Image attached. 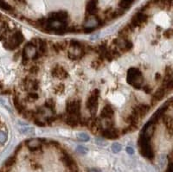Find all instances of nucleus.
Instances as JSON below:
<instances>
[{
  "label": "nucleus",
  "mask_w": 173,
  "mask_h": 172,
  "mask_svg": "<svg viewBox=\"0 0 173 172\" xmlns=\"http://www.w3.org/2000/svg\"><path fill=\"white\" fill-rule=\"evenodd\" d=\"M126 80H127V82L129 85H131L133 88L137 89L141 88L144 81L142 73L136 68H131L127 71Z\"/></svg>",
  "instance_id": "nucleus-1"
},
{
  "label": "nucleus",
  "mask_w": 173,
  "mask_h": 172,
  "mask_svg": "<svg viewBox=\"0 0 173 172\" xmlns=\"http://www.w3.org/2000/svg\"><path fill=\"white\" fill-rule=\"evenodd\" d=\"M138 147L139 151L145 157L148 159H152L154 157V152L152 147L150 144V138L145 137L143 134H140L138 139Z\"/></svg>",
  "instance_id": "nucleus-2"
},
{
  "label": "nucleus",
  "mask_w": 173,
  "mask_h": 172,
  "mask_svg": "<svg viewBox=\"0 0 173 172\" xmlns=\"http://www.w3.org/2000/svg\"><path fill=\"white\" fill-rule=\"evenodd\" d=\"M99 94L100 91L98 89H95L90 94L89 97L87 101V107L89 110V112L92 114V116L95 115L98 107V99H99Z\"/></svg>",
  "instance_id": "nucleus-3"
},
{
  "label": "nucleus",
  "mask_w": 173,
  "mask_h": 172,
  "mask_svg": "<svg viewBox=\"0 0 173 172\" xmlns=\"http://www.w3.org/2000/svg\"><path fill=\"white\" fill-rule=\"evenodd\" d=\"M37 57L38 55L36 45L33 42L27 43L23 50V60L24 62L29 60H36Z\"/></svg>",
  "instance_id": "nucleus-4"
},
{
  "label": "nucleus",
  "mask_w": 173,
  "mask_h": 172,
  "mask_svg": "<svg viewBox=\"0 0 173 172\" xmlns=\"http://www.w3.org/2000/svg\"><path fill=\"white\" fill-rule=\"evenodd\" d=\"M101 20L95 15H90L89 18L86 19L84 23V32L90 33L95 30V28L99 25H101Z\"/></svg>",
  "instance_id": "nucleus-5"
},
{
  "label": "nucleus",
  "mask_w": 173,
  "mask_h": 172,
  "mask_svg": "<svg viewBox=\"0 0 173 172\" xmlns=\"http://www.w3.org/2000/svg\"><path fill=\"white\" fill-rule=\"evenodd\" d=\"M66 112L68 115L78 116L81 117V101L75 100V101H68L66 103Z\"/></svg>",
  "instance_id": "nucleus-6"
},
{
  "label": "nucleus",
  "mask_w": 173,
  "mask_h": 172,
  "mask_svg": "<svg viewBox=\"0 0 173 172\" xmlns=\"http://www.w3.org/2000/svg\"><path fill=\"white\" fill-rule=\"evenodd\" d=\"M114 46L119 49V52H125L131 49L132 48V43L127 38L120 37L114 41Z\"/></svg>",
  "instance_id": "nucleus-7"
},
{
  "label": "nucleus",
  "mask_w": 173,
  "mask_h": 172,
  "mask_svg": "<svg viewBox=\"0 0 173 172\" xmlns=\"http://www.w3.org/2000/svg\"><path fill=\"white\" fill-rule=\"evenodd\" d=\"M150 107L147 105H144V104H140L139 106L136 107L131 112V114H132L134 117H136L137 119L139 120L143 119L144 117L146 115V113L149 112Z\"/></svg>",
  "instance_id": "nucleus-8"
},
{
  "label": "nucleus",
  "mask_w": 173,
  "mask_h": 172,
  "mask_svg": "<svg viewBox=\"0 0 173 172\" xmlns=\"http://www.w3.org/2000/svg\"><path fill=\"white\" fill-rule=\"evenodd\" d=\"M147 15L146 14H145L144 12H138L137 14L133 17V18H131V24H129L130 25V27H131V29L133 30V28H135V27H138V26H139L140 24H144L145 22H146L147 21Z\"/></svg>",
  "instance_id": "nucleus-9"
},
{
  "label": "nucleus",
  "mask_w": 173,
  "mask_h": 172,
  "mask_svg": "<svg viewBox=\"0 0 173 172\" xmlns=\"http://www.w3.org/2000/svg\"><path fill=\"white\" fill-rule=\"evenodd\" d=\"M85 52L83 51L82 46L78 47V46H69V50H68V57L71 60H77L82 58Z\"/></svg>",
  "instance_id": "nucleus-10"
},
{
  "label": "nucleus",
  "mask_w": 173,
  "mask_h": 172,
  "mask_svg": "<svg viewBox=\"0 0 173 172\" xmlns=\"http://www.w3.org/2000/svg\"><path fill=\"white\" fill-rule=\"evenodd\" d=\"M24 88L26 90L30 91V92H36V90L39 88V81L35 79H31V78H27L24 81Z\"/></svg>",
  "instance_id": "nucleus-11"
},
{
  "label": "nucleus",
  "mask_w": 173,
  "mask_h": 172,
  "mask_svg": "<svg viewBox=\"0 0 173 172\" xmlns=\"http://www.w3.org/2000/svg\"><path fill=\"white\" fill-rule=\"evenodd\" d=\"M102 136L108 139H116L119 137V132L117 129L110 127L108 129H103L101 131Z\"/></svg>",
  "instance_id": "nucleus-12"
},
{
  "label": "nucleus",
  "mask_w": 173,
  "mask_h": 172,
  "mask_svg": "<svg viewBox=\"0 0 173 172\" xmlns=\"http://www.w3.org/2000/svg\"><path fill=\"white\" fill-rule=\"evenodd\" d=\"M68 13L66 12H62V11H60V12H52L48 18L50 19H53V20H57V21H60V22H63V23H66L67 22V19H68Z\"/></svg>",
  "instance_id": "nucleus-13"
},
{
  "label": "nucleus",
  "mask_w": 173,
  "mask_h": 172,
  "mask_svg": "<svg viewBox=\"0 0 173 172\" xmlns=\"http://www.w3.org/2000/svg\"><path fill=\"white\" fill-rule=\"evenodd\" d=\"M42 144V141L39 138H31L30 140L26 141V145L27 147L31 150H36L41 148Z\"/></svg>",
  "instance_id": "nucleus-14"
},
{
  "label": "nucleus",
  "mask_w": 173,
  "mask_h": 172,
  "mask_svg": "<svg viewBox=\"0 0 173 172\" xmlns=\"http://www.w3.org/2000/svg\"><path fill=\"white\" fill-rule=\"evenodd\" d=\"M52 74L53 75L55 76V77L60 78V79H66L68 77V72L66 71L65 69L60 66H57V67H55L54 69L52 70Z\"/></svg>",
  "instance_id": "nucleus-15"
},
{
  "label": "nucleus",
  "mask_w": 173,
  "mask_h": 172,
  "mask_svg": "<svg viewBox=\"0 0 173 172\" xmlns=\"http://www.w3.org/2000/svg\"><path fill=\"white\" fill-rule=\"evenodd\" d=\"M114 109L112 108L111 106H106L102 109L101 113V119H112L114 117Z\"/></svg>",
  "instance_id": "nucleus-16"
},
{
  "label": "nucleus",
  "mask_w": 173,
  "mask_h": 172,
  "mask_svg": "<svg viewBox=\"0 0 173 172\" xmlns=\"http://www.w3.org/2000/svg\"><path fill=\"white\" fill-rule=\"evenodd\" d=\"M98 1L99 0H89L88 1V3L87 5V7H86V10H87V12L89 15H95L96 14Z\"/></svg>",
  "instance_id": "nucleus-17"
},
{
  "label": "nucleus",
  "mask_w": 173,
  "mask_h": 172,
  "mask_svg": "<svg viewBox=\"0 0 173 172\" xmlns=\"http://www.w3.org/2000/svg\"><path fill=\"white\" fill-rule=\"evenodd\" d=\"M165 94V89L163 88L158 89V91H157L155 94H153L152 100H151V103H152V105L154 106V105H156V104L158 102V101H161L162 99L164 98Z\"/></svg>",
  "instance_id": "nucleus-18"
},
{
  "label": "nucleus",
  "mask_w": 173,
  "mask_h": 172,
  "mask_svg": "<svg viewBox=\"0 0 173 172\" xmlns=\"http://www.w3.org/2000/svg\"><path fill=\"white\" fill-rule=\"evenodd\" d=\"M80 119L81 117L78 116H73V115H68L66 117V122L67 124L70 126H76L80 125Z\"/></svg>",
  "instance_id": "nucleus-19"
},
{
  "label": "nucleus",
  "mask_w": 173,
  "mask_h": 172,
  "mask_svg": "<svg viewBox=\"0 0 173 172\" xmlns=\"http://www.w3.org/2000/svg\"><path fill=\"white\" fill-rule=\"evenodd\" d=\"M5 47L6 48H8V49H10V50H12V49H15L16 48L18 47V45H19V43H18L15 39H13L12 37H11L7 42H5Z\"/></svg>",
  "instance_id": "nucleus-20"
},
{
  "label": "nucleus",
  "mask_w": 173,
  "mask_h": 172,
  "mask_svg": "<svg viewBox=\"0 0 173 172\" xmlns=\"http://www.w3.org/2000/svg\"><path fill=\"white\" fill-rule=\"evenodd\" d=\"M67 42H57V43H55L54 46H53V48H54L55 52L56 54H58L62 50H65L66 48H67Z\"/></svg>",
  "instance_id": "nucleus-21"
},
{
  "label": "nucleus",
  "mask_w": 173,
  "mask_h": 172,
  "mask_svg": "<svg viewBox=\"0 0 173 172\" xmlns=\"http://www.w3.org/2000/svg\"><path fill=\"white\" fill-rule=\"evenodd\" d=\"M112 119H101V125L102 129H108L110 127H114V122Z\"/></svg>",
  "instance_id": "nucleus-22"
},
{
  "label": "nucleus",
  "mask_w": 173,
  "mask_h": 172,
  "mask_svg": "<svg viewBox=\"0 0 173 172\" xmlns=\"http://www.w3.org/2000/svg\"><path fill=\"white\" fill-rule=\"evenodd\" d=\"M12 38L13 39H15L17 42L20 44L21 42H24V36H23V34L20 32V31H17V32H15L14 33V35L12 36Z\"/></svg>",
  "instance_id": "nucleus-23"
},
{
  "label": "nucleus",
  "mask_w": 173,
  "mask_h": 172,
  "mask_svg": "<svg viewBox=\"0 0 173 172\" xmlns=\"http://www.w3.org/2000/svg\"><path fill=\"white\" fill-rule=\"evenodd\" d=\"M16 161H17V158H16V156H12L11 157H9L5 162V167L6 168H11L15 164H16Z\"/></svg>",
  "instance_id": "nucleus-24"
},
{
  "label": "nucleus",
  "mask_w": 173,
  "mask_h": 172,
  "mask_svg": "<svg viewBox=\"0 0 173 172\" xmlns=\"http://www.w3.org/2000/svg\"><path fill=\"white\" fill-rule=\"evenodd\" d=\"M0 8L7 11V12H12V7L8 3H6L5 0H0Z\"/></svg>",
  "instance_id": "nucleus-25"
},
{
  "label": "nucleus",
  "mask_w": 173,
  "mask_h": 172,
  "mask_svg": "<svg viewBox=\"0 0 173 172\" xmlns=\"http://www.w3.org/2000/svg\"><path fill=\"white\" fill-rule=\"evenodd\" d=\"M38 99H39V95L37 94L36 92H30L27 95V100L30 102H33Z\"/></svg>",
  "instance_id": "nucleus-26"
},
{
  "label": "nucleus",
  "mask_w": 173,
  "mask_h": 172,
  "mask_svg": "<svg viewBox=\"0 0 173 172\" xmlns=\"http://www.w3.org/2000/svg\"><path fill=\"white\" fill-rule=\"evenodd\" d=\"M77 138L82 142H87L89 140V137L88 136V134H86V133H79L77 135Z\"/></svg>",
  "instance_id": "nucleus-27"
},
{
  "label": "nucleus",
  "mask_w": 173,
  "mask_h": 172,
  "mask_svg": "<svg viewBox=\"0 0 173 172\" xmlns=\"http://www.w3.org/2000/svg\"><path fill=\"white\" fill-rule=\"evenodd\" d=\"M45 107L49 108L51 110H55V103L53 100H48V101L45 102Z\"/></svg>",
  "instance_id": "nucleus-28"
},
{
  "label": "nucleus",
  "mask_w": 173,
  "mask_h": 172,
  "mask_svg": "<svg viewBox=\"0 0 173 172\" xmlns=\"http://www.w3.org/2000/svg\"><path fill=\"white\" fill-rule=\"evenodd\" d=\"M121 149H122V147H121V145L119 144V143H114V144L112 145V150L114 151V153L119 152L121 150Z\"/></svg>",
  "instance_id": "nucleus-29"
},
{
  "label": "nucleus",
  "mask_w": 173,
  "mask_h": 172,
  "mask_svg": "<svg viewBox=\"0 0 173 172\" xmlns=\"http://www.w3.org/2000/svg\"><path fill=\"white\" fill-rule=\"evenodd\" d=\"M165 123L168 129L171 132V129H172V119H171V117L168 118L167 117V119H165Z\"/></svg>",
  "instance_id": "nucleus-30"
},
{
  "label": "nucleus",
  "mask_w": 173,
  "mask_h": 172,
  "mask_svg": "<svg viewBox=\"0 0 173 172\" xmlns=\"http://www.w3.org/2000/svg\"><path fill=\"white\" fill-rule=\"evenodd\" d=\"M6 139H7V136H6L5 133L4 131H0V144H5L6 142Z\"/></svg>",
  "instance_id": "nucleus-31"
},
{
  "label": "nucleus",
  "mask_w": 173,
  "mask_h": 172,
  "mask_svg": "<svg viewBox=\"0 0 173 172\" xmlns=\"http://www.w3.org/2000/svg\"><path fill=\"white\" fill-rule=\"evenodd\" d=\"M30 72L31 74H38V72H39V68H38L37 66H33V67L30 68Z\"/></svg>",
  "instance_id": "nucleus-32"
},
{
  "label": "nucleus",
  "mask_w": 173,
  "mask_h": 172,
  "mask_svg": "<svg viewBox=\"0 0 173 172\" xmlns=\"http://www.w3.org/2000/svg\"><path fill=\"white\" fill-rule=\"evenodd\" d=\"M101 65V62L100 61V60L96 59L94 61H93V63H92V66H93V68H100Z\"/></svg>",
  "instance_id": "nucleus-33"
},
{
  "label": "nucleus",
  "mask_w": 173,
  "mask_h": 172,
  "mask_svg": "<svg viewBox=\"0 0 173 172\" xmlns=\"http://www.w3.org/2000/svg\"><path fill=\"white\" fill-rule=\"evenodd\" d=\"M77 150L79 151V152L82 153V154H85V153H87V152H88V149L85 148V147H83V146H78Z\"/></svg>",
  "instance_id": "nucleus-34"
},
{
  "label": "nucleus",
  "mask_w": 173,
  "mask_h": 172,
  "mask_svg": "<svg viewBox=\"0 0 173 172\" xmlns=\"http://www.w3.org/2000/svg\"><path fill=\"white\" fill-rule=\"evenodd\" d=\"M144 91H145V93H147V94H150V93L151 92V88L148 87V86H145V87L144 88Z\"/></svg>",
  "instance_id": "nucleus-35"
},
{
  "label": "nucleus",
  "mask_w": 173,
  "mask_h": 172,
  "mask_svg": "<svg viewBox=\"0 0 173 172\" xmlns=\"http://www.w3.org/2000/svg\"><path fill=\"white\" fill-rule=\"evenodd\" d=\"M126 151H127L129 154H133V152H134L133 149L131 148V147H127V148H126Z\"/></svg>",
  "instance_id": "nucleus-36"
},
{
  "label": "nucleus",
  "mask_w": 173,
  "mask_h": 172,
  "mask_svg": "<svg viewBox=\"0 0 173 172\" xmlns=\"http://www.w3.org/2000/svg\"><path fill=\"white\" fill-rule=\"evenodd\" d=\"M14 1H16L17 3L20 4V5H25L26 4V0H14Z\"/></svg>",
  "instance_id": "nucleus-37"
},
{
  "label": "nucleus",
  "mask_w": 173,
  "mask_h": 172,
  "mask_svg": "<svg viewBox=\"0 0 173 172\" xmlns=\"http://www.w3.org/2000/svg\"><path fill=\"white\" fill-rule=\"evenodd\" d=\"M167 172H172V166H171V161L170 162V164H169V168H168Z\"/></svg>",
  "instance_id": "nucleus-38"
}]
</instances>
